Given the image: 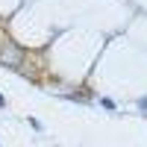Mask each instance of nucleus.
I'll return each mask as SVG.
<instances>
[{
    "label": "nucleus",
    "instance_id": "nucleus-1",
    "mask_svg": "<svg viewBox=\"0 0 147 147\" xmlns=\"http://www.w3.org/2000/svg\"><path fill=\"white\" fill-rule=\"evenodd\" d=\"M3 62H6V65H18V62H21V50H6V53H3Z\"/></svg>",
    "mask_w": 147,
    "mask_h": 147
},
{
    "label": "nucleus",
    "instance_id": "nucleus-2",
    "mask_svg": "<svg viewBox=\"0 0 147 147\" xmlns=\"http://www.w3.org/2000/svg\"><path fill=\"white\" fill-rule=\"evenodd\" d=\"M100 106H103V109H115V100H109V97H103V100H100Z\"/></svg>",
    "mask_w": 147,
    "mask_h": 147
},
{
    "label": "nucleus",
    "instance_id": "nucleus-3",
    "mask_svg": "<svg viewBox=\"0 0 147 147\" xmlns=\"http://www.w3.org/2000/svg\"><path fill=\"white\" fill-rule=\"evenodd\" d=\"M138 109H141V112H147V97H141V100H138Z\"/></svg>",
    "mask_w": 147,
    "mask_h": 147
},
{
    "label": "nucleus",
    "instance_id": "nucleus-4",
    "mask_svg": "<svg viewBox=\"0 0 147 147\" xmlns=\"http://www.w3.org/2000/svg\"><path fill=\"white\" fill-rule=\"evenodd\" d=\"M3 106H6V100H3V94H0V109H3Z\"/></svg>",
    "mask_w": 147,
    "mask_h": 147
}]
</instances>
